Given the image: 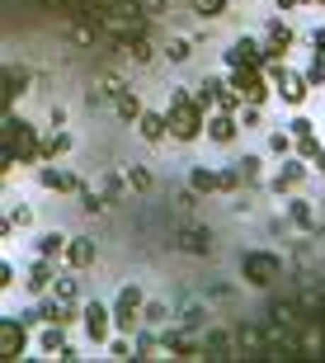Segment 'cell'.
<instances>
[{
    "mask_svg": "<svg viewBox=\"0 0 325 363\" xmlns=\"http://www.w3.org/2000/svg\"><path fill=\"white\" fill-rule=\"evenodd\" d=\"M24 85H28L24 67H0V113H10L14 94H24Z\"/></svg>",
    "mask_w": 325,
    "mask_h": 363,
    "instance_id": "ba28073f",
    "label": "cell"
},
{
    "mask_svg": "<svg viewBox=\"0 0 325 363\" xmlns=\"http://www.w3.org/2000/svg\"><path fill=\"white\" fill-rule=\"evenodd\" d=\"M193 14H203V19H217V14L227 10V0H189Z\"/></svg>",
    "mask_w": 325,
    "mask_h": 363,
    "instance_id": "83f0119b",
    "label": "cell"
},
{
    "mask_svg": "<svg viewBox=\"0 0 325 363\" xmlns=\"http://www.w3.org/2000/svg\"><path fill=\"white\" fill-rule=\"evenodd\" d=\"M71 316H76V311H71V302H62V297H57V302H47V307L38 311V321H47V325H67Z\"/></svg>",
    "mask_w": 325,
    "mask_h": 363,
    "instance_id": "e0dca14e",
    "label": "cell"
},
{
    "mask_svg": "<svg viewBox=\"0 0 325 363\" xmlns=\"http://www.w3.org/2000/svg\"><path fill=\"white\" fill-rule=\"evenodd\" d=\"M302 81H307V85H325V57H316V62H312V71H307Z\"/></svg>",
    "mask_w": 325,
    "mask_h": 363,
    "instance_id": "f546056e",
    "label": "cell"
},
{
    "mask_svg": "<svg viewBox=\"0 0 325 363\" xmlns=\"http://www.w3.org/2000/svg\"><path fill=\"white\" fill-rule=\"evenodd\" d=\"M108 354H113V359H132V345H127V340H113Z\"/></svg>",
    "mask_w": 325,
    "mask_h": 363,
    "instance_id": "d590c367",
    "label": "cell"
},
{
    "mask_svg": "<svg viewBox=\"0 0 325 363\" xmlns=\"http://www.w3.org/2000/svg\"><path fill=\"white\" fill-rule=\"evenodd\" d=\"M81 208H85V213H99V208H104V199H99V194H85Z\"/></svg>",
    "mask_w": 325,
    "mask_h": 363,
    "instance_id": "74e56055",
    "label": "cell"
},
{
    "mask_svg": "<svg viewBox=\"0 0 325 363\" xmlns=\"http://www.w3.org/2000/svg\"><path fill=\"white\" fill-rule=\"evenodd\" d=\"M312 161H316V165H321V175H325V151H316V156H312Z\"/></svg>",
    "mask_w": 325,
    "mask_h": 363,
    "instance_id": "ee69618b",
    "label": "cell"
},
{
    "mask_svg": "<svg viewBox=\"0 0 325 363\" xmlns=\"http://www.w3.org/2000/svg\"><path fill=\"white\" fill-rule=\"evenodd\" d=\"M312 48H316V57H325V28H316V33H312Z\"/></svg>",
    "mask_w": 325,
    "mask_h": 363,
    "instance_id": "60d3db41",
    "label": "cell"
},
{
    "mask_svg": "<svg viewBox=\"0 0 325 363\" xmlns=\"http://www.w3.org/2000/svg\"><path fill=\"white\" fill-rule=\"evenodd\" d=\"M127 184H132L137 194H147V189H151V175L142 170V165H132V170H127Z\"/></svg>",
    "mask_w": 325,
    "mask_h": 363,
    "instance_id": "f1b7e54d",
    "label": "cell"
},
{
    "mask_svg": "<svg viewBox=\"0 0 325 363\" xmlns=\"http://www.w3.org/2000/svg\"><path fill=\"white\" fill-rule=\"evenodd\" d=\"M259 165H264L259 156H241V161H236V175H241L245 184H255V179H259Z\"/></svg>",
    "mask_w": 325,
    "mask_h": 363,
    "instance_id": "cb8c5ba5",
    "label": "cell"
},
{
    "mask_svg": "<svg viewBox=\"0 0 325 363\" xmlns=\"http://www.w3.org/2000/svg\"><path fill=\"white\" fill-rule=\"evenodd\" d=\"M47 288H52V269H47V259H38L28 274V293H47Z\"/></svg>",
    "mask_w": 325,
    "mask_h": 363,
    "instance_id": "44dd1931",
    "label": "cell"
},
{
    "mask_svg": "<svg viewBox=\"0 0 325 363\" xmlns=\"http://www.w3.org/2000/svg\"><path fill=\"white\" fill-rule=\"evenodd\" d=\"M57 297L62 302H76V279H57Z\"/></svg>",
    "mask_w": 325,
    "mask_h": 363,
    "instance_id": "836d02e7",
    "label": "cell"
},
{
    "mask_svg": "<svg viewBox=\"0 0 325 363\" xmlns=\"http://www.w3.org/2000/svg\"><path fill=\"white\" fill-rule=\"evenodd\" d=\"M10 222H14V227H28V222H33V213H28V208H14Z\"/></svg>",
    "mask_w": 325,
    "mask_h": 363,
    "instance_id": "f35d334b",
    "label": "cell"
},
{
    "mask_svg": "<svg viewBox=\"0 0 325 363\" xmlns=\"http://www.w3.org/2000/svg\"><path fill=\"white\" fill-rule=\"evenodd\" d=\"M137 311H142V288H137V283H127V288L118 293V307L108 311V316H113V325H118V330H127V335H132V330H137Z\"/></svg>",
    "mask_w": 325,
    "mask_h": 363,
    "instance_id": "8992f818",
    "label": "cell"
},
{
    "mask_svg": "<svg viewBox=\"0 0 325 363\" xmlns=\"http://www.w3.org/2000/svg\"><path fill=\"white\" fill-rule=\"evenodd\" d=\"M113 108H118V118H122V123H132L137 113H142V104H137V94H132V90H118V94H113Z\"/></svg>",
    "mask_w": 325,
    "mask_h": 363,
    "instance_id": "ffe728a7",
    "label": "cell"
},
{
    "mask_svg": "<svg viewBox=\"0 0 325 363\" xmlns=\"http://www.w3.org/2000/svg\"><path fill=\"white\" fill-rule=\"evenodd\" d=\"M137 350H142L137 359H156V340H151V335H142V340H137Z\"/></svg>",
    "mask_w": 325,
    "mask_h": 363,
    "instance_id": "8d00e7d4",
    "label": "cell"
},
{
    "mask_svg": "<svg viewBox=\"0 0 325 363\" xmlns=\"http://www.w3.org/2000/svg\"><path fill=\"white\" fill-rule=\"evenodd\" d=\"M67 151H71V137H67V133H57L47 147H38V156H52V161H57V156H67Z\"/></svg>",
    "mask_w": 325,
    "mask_h": 363,
    "instance_id": "4316f807",
    "label": "cell"
},
{
    "mask_svg": "<svg viewBox=\"0 0 325 363\" xmlns=\"http://www.w3.org/2000/svg\"><path fill=\"white\" fill-rule=\"evenodd\" d=\"M165 133L179 142H193L203 133V108L193 104V94H170V113H165Z\"/></svg>",
    "mask_w": 325,
    "mask_h": 363,
    "instance_id": "7a4b0ae2",
    "label": "cell"
},
{
    "mask_svg": "<svg viewBox=\"0 0 325 363\" xmlns=\"http://www.w3.org/2000/svg\"><path fill=\"white\" fill-rule=\"evenodd\" d=\"M85 330H90V340H95V345H104L108 340V307L104 302H85Z\"/></svg>",
    "mask_w": 325,
    "mask_h": 363,
    "instance_id": "30bf717a",
    "label": "cell"
},
{
    "mask_svg": "<svg viewBox=\"0 0 325 363\" xmlns=\"http://www.w3.org/2000/svg\"><path fill=\"white\" fill-rule=\"evenodd\" d=\"M287 133H292V137H302V133H316V128H312L307 118H292V128H287Z\"/></svg>",
    "mask_w": 325,
    "mask_h": 363,
    "instance_id": "ab89813d",
    "label": "cell"
},
{
    "mask_svg": "<svg viewBox=\"0 0 325 363\" xmlns=\"http://www.w3.org/2000/svg\"><path fill=\"white\" fill-rule=\"evenodd\" d=\"M10 279H14V269H10V264H0V288H10Z\"/></svg>",
    "mask_w": 325,
    "mask_h": 363,
    "instance_id": "7bdbcfd3",
    "label": "cell"
},
{
    "mask_svg": "<svg viewBox=\"0 0 325 363\" xmlns=\"http://www.w3.org/2000/svg\"><path fill=\"white\" fill-rule=\"evenodd\" d=\"M198 354H203V359H217V363H222V359H236V340H231L227 330H212V335L203 340V350H198Z\"/></svg>",
    "mask_w": 325,
    "mask_h": 363,
    "instance_id": "7c38bea8",
    "label": "cell"
},
{
    "mask_svg": "<svg viewBox=\"0 0 325 363\" xmlns=\"http://www.w3.org/2000/svg\"><path fill=\"white\" fill-rule=\"evenodd\" d=\"M24 350H28L24 321H5V316H0V363H14Z\"/></svg>",
    "mask_w": 325,
    "mask_h": 363,
    "instance_id": "52a82bcc",
    "label": "cell"
},
{
    "mask_svg": "<svg viewBox=\"0 0 325 363\" xmlns=\"http://www.w3.org/2000/svg\"><path fill=\"white\" fill-rule=\"evenodd\" d=\"M241 279L250 288H273V283L283 279V259L269 255V250H245L241 255Z\"/></svg>",
    "mask_w": 325,
    "mask_h": 363,
    "instance_id": "277c9868",
    "label": "cell"
},
{
    "mask_svg": "<svg viewBox=\"0 0 325 363\" xmlns=\"http://www.w3.org/2000/svg\"><path fill=\"white\" fill-rule=\"evenodd\" d=\"M0 147L10 151L14 161H33V156H38V133H33V123L0 113Z\"/></svg>",
    "mask_w": 325,
    "mask_h": 363,
    "instance_id": "3957f363",
    "label": "cell"
},
{
    "mask_svg": "<svg viewBox=\"0 0 325 363\" xmlns=\"http://www.w3.org/2000/svg\"><path fill=\"white\" fill-rule=\"evenodd\" d=\"M231 90L241 94V104H264L269 99V85H264L259 67H231Z\"/></svg>",
    "mask_w": 325,
    "mask_h": 363,
    "instance_id": "5b68a950",
    "label": "cell"
},
{
    "mask_svg": "<svg viewBox=\"0 0 325 363\" xmlns=\"http://www.w3.org/2000/svg\"><path fill=\"white\" fill-rule=\"evenodd\" d=\"M269 147L278 151V156H287V151H292V133H273V137H269Z\"/></svg>",
    "mask_w": 325,
    "mask_h": 363,
    "instance_id": "d6a6232c",
    "label": "cell"
},
{
    "mask_svg": "<svg viewBox=\"0 0 325 363\" xmlns=\"http://www.w3.org/2000/svg\"><path fill=\"white\" fill-rule=\"evenodd\" d=\"M302 175H307V170H302V161H283V170H278V175H273V189H278V194H283V189L302 184Z\"/></svg>",
    "mask_w": 325,
    "mask_h": 363,
    "instance_id": "d6986e66",
    "label": "cell"
},
{
    "mask_svg": "<svg viewBox=\"0 0 325 363\" xmlns=\"http://www.w3.org/2000/svg\"><path fill=\"white\" fill-rule=\"evenodd\" d=\"M175 241H179V250H189V255H207V250H212V236H207V231H198V227L179 231Z\"/></svg>",
    "mask_w": 325,
    "mask_h": 363,
    "instance_id": "9a60e30c",
    "label": "cell"
},
{
    "mask_svg": "<svg viewBox=\"0 0 325 363\" xmlns=\"http://www.w3.org/2000/svg\"><path fill=\"white\" fill-rule=\"evenodd\" d=\"M137 128H142L147 142H161L165 137V113H137Z\"/></svg>",
    "mask_w": 325,
    "mask_h": 363,
    "instance_id": "ac0fdd59",
    "label": "cell"
},
{
    "mask_svg": "<svg viewBox=\"0 0 325 363\" xmlns=\"http://www.w3.org/2000/svg\"><path fill=\"white\" fill-rule=\"evenodd\" d=\"M38 179H42V189H76V179H71L67 170H42Z\"/></svg>",
    "mask_w": 325,
    "mask_h": 363,
    "instance_id": "d4e9b609",
    "label": "cell"
},
{
    "mask_svg": "<svg viewBox=\"0 0 325 363\" xmlns=\"http://www.w3.org/2000/svg\"><path fill=\"white\" fill-rule=\"evenodd\" d=\"M10 165H14V156H10L5 147H0V179H5V170H10Z\"/></svg>",
    "mask_w": 325,
    "mask_h": 363,
    "instance_id": "b9f144b4",
    "label": "cell"
},
{
    "mask_svg": "<svg viewBox=\"0 0 325 363\" xmlns=\"http://www.w3.org/2000/svg\"><path fill=\"white\" fill-rule=\"evenodd\" d=\"M203 128H207V137H212V142H222V147H227V142H236V128H241V123L231 118V113H217V118H203Z\"/></svg>",
    "mask_w": 325,
    "mask_h": 363,
    "instance_id": "4fadbf2b",
    "label": "cell"
},
{
    "mask_svg": "<svg viewBox=\"0 0 325 363\" xmlns=\"http://www.w3.org/2000/svg\"><path fill=\"white\" fill-rule=\"evenodd\" d=\"M165 52H170V62H184V57H189V38H170Z\"/></svg>",
    "mask_w": 325,
    "mask_h": 363,
    "instance_id": "4dcf8cb0",
    "label": "cell"
},
{
    "mask_svg": "<svg viewBox=\"0 0 325 363\" xmlns=\"http://www.w3.org/2000/svg\"><path fill=\"white\" fill-rule=\"evenodd\" d=\"M231 67H264V48H259L255 38H236L231 43V52H227Z\"/></svg>",
    "mask_w": 325,
    "mask_h": 363,
    "instance_id": "9c48e42d",
    "label": "cell"
},
{
    "mask_svg": "<svg viewBox=\"0 0 325 363\" xmlns=\"http://www.w3.org/2000/svg\"><path fill=\"white\" fill-rule=\"evenodd\" d=\"M217 189V170H203V165H198V170H193V194H212Z\"/></svg>",
    "mask_w": 325,
    "mask_h": 363,
    "instance_id": "484cf974",
    "label": "cell"
},
{
    "mask_svg": "<svg viewBox=\"0 0 325 363\" xmlns=\"http://www.w3.org/2000/svg\"><path fill=\"white\" fill-rule=\"evenodd\" d=\"M99 28H104L108 38H118V43H132L147 33V5H113V10L99 14Z\"/></svg>",
    "mask_w": 325,
    "mask_h": 363,
    "instance_id": "6da1fadb",
    "label": "cell"
},
{
    "mask_svg": "<svg viewBox=\"0 0 325 363\" xmlns=\"http://www.w3.org/2000/svg\"><path fill=\"white\" fill-rule=\"evenodd\" d=\"M287 48H292V28L278 19V24H269V43H264V57H283Z\"/></svg>",
    "mask_w": 325,
    "mask_h": 363,
    "instance_id": "5bb4252c",
    "label": "cell"
},
{
    "mask_svg": "<svg viewBox=\"0 0 325 363\" xmlns=\"http://www.w3.org/2000/svg\"><path fill=\"white\" fill-rule=\"evenodd\" d=\"M203 325V307H184V330H198Z\"/></svg>",
    "mask_w": 325,
    "mask_h": 363,
    "instance_id": "e575fe53",
    "label": "cell"
},
{
    "mask_svg": "<svg viewBox=\"0 0 325 363\" xmlns=\"http://www.w3.org/2000/svg\"><path fill=\"white\" fill-rule=\"evenodd\" d=\"M62 255H67L71 269H90V264H95V241H85V236L71 241V236H67V250H62Z\"/></svg>",
    "mask_w": 325,
    "mask_h": 363,
    "instance_id": "8fae6325",
    "label": "cell"
},
{
    "mask_svg": "<svg viewBox=\"0 0 325 363\" xmlns=\"http://www.w3.org/2000/svg\"><path fill=\"white\" fill-rule=\"evenodd\" d=\"M42 350H47V354H62V325H52V330L42 335Z\"/></svg>",
    "mask_w": 325,
    "mask_h": 363,
    "instance_id": "1f68e13d",
    "label": "cell"
},
{
    "mask_svg": "<svg viewBox=\"0 0 325 363\" xmlns=\"http://www.w3.org/2000/svg\"><path fill=\"white\" fill-rule=\"evenodd\" d=\"M287 217H292V227H302V231L316 227V213H312V203H307V199H292V203H287Z\"/></svg>",
    "mask_w": 325,
    "mask_h": 363,
    "instance_id": "2e32d148",
    "label": "cell"
},
{
    "mask_svg": "<svg viewBox=\"0 0 325 363\" xmlns=\"http://www.w3.org/2000/svg\"><path fill=\"white\" fill-rule=\"evenodd\" d=\"M62 250H67V236H62V231H47V236L38 241V255H42V259L62 255Z\"/></svg>",
    "mask_w": 325,
    "mask_h": 363,
    "instance_id": "7402d4cb",
    "label": "cell"
},
{
    "mask_svg": "<svg viewBox=\"0 0 325 363\" xmlns=\"http://www.w3.org/2000/svg\"><path fill=\"white\" fill-rule=\"evenodd\" d=\"M137 316H147L151 325H170V307H165V302H142Z\"/></svg>",
    "mask_w": 325,
    "mask_h": 363,
    "instance_id": "603a6c76",
    "label": "cell"
}]
</instances>
